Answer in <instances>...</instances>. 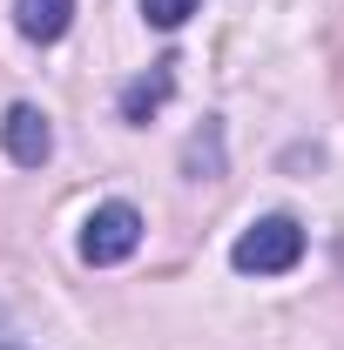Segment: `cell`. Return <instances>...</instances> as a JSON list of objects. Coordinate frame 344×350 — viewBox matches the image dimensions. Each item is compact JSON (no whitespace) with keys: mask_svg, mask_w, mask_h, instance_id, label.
Listing matches in <instances>:
<instances>
[{"mask_svg":"<svg viewBox=\"0 0 344 350\" xmlns=\"http://www.w3.org/2000/svg\"><path fill=\"white\" fill-rule=\"evenodd\" d=\"M230 262H236L243 276H284V269L304 262V229L291 216H263V222H250V229L236 236Z\"/></svg>","mask_w":344,"mask_h":350,"instance_id":"6da1fadb","label":"cell"},{"mask_svg":"<svg viewBox=\"0 0 344 350\" xmlns=\"http://www.w3.org/2000/svg\"><path fill=\"white\" fill-rule=\"evenodd\" d=\"M0 350H27V344H21V330L7 323V310H0Z\"/></svg>","mask_w":344,"mask_h":350,"instance_id":"52a82bcc","label":"cell"},{"mask_svg":"<svg viewBox=\"0 0 344 350\" xmlns=\"http://www.w3.org/2000/svg\"><path fill=\"white\" fill-rule=\"evenodd\" d=\"M135 243H142V216H135L129 202H101V209H88V222H82V262H95V269L129 262Z\"/></svg>","mask_w":344,"mask_h":350,"instance_id":"7a4b0ae2","label":"cell"},{"mask_svg":"<svg viewBox=\"0 0 344 350\" xmlns=\"http://www.w3.org/2000/svg\"><path fill=\"white\" fill-rule=\"evenodd\" d=\"M14 21H21V34L34 47L61 41L68 34V21H75V0H14Z\"/></svg>","mask_w":344,"mask_h":350,"instance_id":"5b68a950","label":"cell"},{"mask_svg":"<svg viewBox=\"0 0 344 350\" xmlns=\"http://www.w3.org/2000/svg\"><path fill=\"white\" fill-rule=\"evenodd\" d=\"M169 94H175V61H156L149 75H135V81L122 88V122H149Z\"/></svg>","mask_w":344,"mask_h":350,"instance_id":"277c9868","label":"cell"},{"mask_svg":"<svg viewBox=\"0 0 344 350\" xmlns=\"http://www.w3.org/2000/svg\"><path fill=\"white\" fill-rule=\"evenodd\" d=\"M135 7H142V21H149V27H182L203 0H135Z\"/></svg>","mask_w":344,"mask_h":350,"instance_id":"8992f818","label":"cell"},{"mask_svg":"<svg viewBox=\"0 0 344 350\" xmlns=\"http://www.w3.org/2000/svg\"><path fill=\"white\" fill-rule=\"evenodd\" d=\"M0 148H7V162H21V169H41L47 155H54V129H47V115L34 101H14V108L0 115Z\"/></svg>","mask_w":344,"mask_h":350,"instance_id":"3957f363","label":"cell"}]
</instances>
